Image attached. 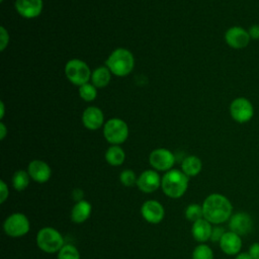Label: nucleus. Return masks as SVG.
<instances>
[{
	"label": "nucleus",
	"instance_id": "obj_35",
	"mask_svg": "<svg viewBox=\"0 0 259 259\" xmlns=\"http://www.w3.org/2000/svg\"><path fill=\"white\" fill-rule=\"evenodd\" d=\"M236 259H252V257L249 255V253H239L236 257Z\"/></svg>",
	"mask_w": 259,
	"mask_h": 259
},
{
	"label": "nucleus",
	"instance_id": "obj_7",
	"mask_svg": "<svg viewBox=\"0 0 259 259\" xmlns=\"http://www.w3.org/2000/svg\"><path fill=\"white\" fill-rule=\"evenodd\" d=\"M230 115L238 123L250 121L255 113L253 103L246 97H237L230 104Z\"/></svg>",
	"mask_w": 259,
	"mask_h": 259
},
{
	"label": "nucleus",
	"instance_id": "obj_18",
	"mask_svg": "<svg viewBox=\"0 0 259 259\" xmlns=\"http://www.w3.org/2000/svg\"><path fill=\"white\" fill-rule=\"evenodd\" d=\"M212 227L208 221H206L204 218L199 219L196 222L193 223L191 228V234L192 237L197 242H206L210 239Z\"/></svg>",
	"mask_w": 259,
	"mask_h": 259
},
{
	"label": "nucleus",
	"instance_id": "obj_16",
	"mask_svg": "<svg viewBox=\"0 0 259 259\" xmlns=\"http://www.w3.org/2000/svg\"><path fill=\"white\" fill-rule=\"evenodd\" d=\"M27 172L34 181L38 183H45L51 178V167L41 160H33L28 164Z\"/></svg>",
	"mask_w": 259,
	"mask_h": 259
},
{
	"label": "nucleus",
	"instance_id": "obj_10",
	"mask_svg": "<svg viewBox=\"0 0 259 259\" xmlns=\"http://www.w3.org/2000/svg\"><path fill=\"white\" fill-rule=\"evenodd\" d=\"M151 166L159 171H169L175 163L173 153L167 149L160 148L151 152L149 156Z\"/></svg>",
	"mask_w": 259,
	"mask_h": 259
},
{
	"label": "nucleus",
	"instance_id": "obj_14",
	"mask_svg": "<svg viewBox=\"0 0 259 259\" xmlns=\"http://www.w3.org/2000/svg\"><path fill=\"white\" fill-rule=\"evenodd\" d=\"M15 9L22 17L34 18L41 13L42 0H15Z\"/></svg>",
	"mask_w": 259,
	"mask_h": 259
},
{
	"label": "nucleus",
	"instance_id": "obj_32",
	"mask_svg": "<svg viewBox=\"0 0 259 259\" xmlns=\"http://www.w3.org/2000/svg\"><path fill=\"white\" fill-rule=\"evenodd\" d=\"M0 191H1V194H0V202L3 203L7 197H8V193H9V190H8V187L6 185V183L1 180L0 181Z\"/></svg>",
	"mask_w": 259,
	"mask_h": 259
},
{
	"label": "nucleus",
	"instance_id": "obj_3",
	"mask_svg": "<svg viewBox=\"0 0 259 259\" xmlns=\"http://www.w3.org/2000/svg\"><path fill=\"white\" fill-rule=\"evenodd\" d=\"M135 66V59L133 54L123 48H118L111 52L106 60V67L111 74L123 77L128 75Z\"/></svg>",
	"mask_w": 259,
	"mask_h": 259
},
{
	"label": "nucleus",
	"instance_id": "obj_8",
	"mask_svg": "<svg viewBox=\"0 0 259 259\" xmlns=\"http://www.w3.org/2000/svg\"><path fill=\"white\" fill-rule=\"evenodd\" d=\"M3 229L6 235L13 238H19L28 233L29 221L25 214L15 212L5 220L3 224Z\"/></svg>",
	"mask_w": 259,
	"mask_h": 259
},
{
	"label": "nucleus",
	"instance_id": "obj_6",
	"mask_svg": "<svg viewBox=\"0 0 259 259\" xmlns=\"http://www.w3.org/2000/svg\"><path fill=\"white\" fill-rule=\"evenodd\" d=\"M103 136L112 145L122 144L128 137V126L120 118H110L103 126Z\"/></svg>",
	"mask_w": 259,
	"mask_h": 259
},
{
	"label": "nucleus",
	"instance_id": "obj_4",
	"mask_svg": "<svg viewBox=\"0 0 259 259\" xmlns=\"http://www.w3.org/2000/svg\"><path fill=\"white\" fill-rule=\"evenodd\" d=\"M36 244L41 251L50 254L59 252L65 245L61 233L51 227H45L37 232Z\"/></svg>",
	"mask_w": 259,
	"mask_h": 259
},
{
	"label": "nucleus",
	"instance_id": "obj_22",
	"mask_svg": "<svg viewBox=\"0 0 259 259\" xmlns=\"http://www.w3.org/2000/svg\"><path fill=\"white\" fill-rule=\"evenodd\" d=\"M124 151L118 145H112L105 153V160L111 166H119L124 162Z\"/></svg>",
	"mask_w": 259,
	"mask_h": 259
},
{
	"label": "nucleus",
	"instance_id": "obj_24",
	"mask_svg": "<svg viewBox=\"0 0 259 259\" xmlns=\"http://www.w3.org/2000/svg\"><path fill=\"white\" fill-rule=\"evenodd\" d=\"M79 96L84 101H93L97 96V90L96 87L93 84L85 83L81 86H79Z\"/></svg>",
	"mask_w": 259,
	"mask_h": 259
},
{
	"label": "nucleus",
	"instance_id": "obj_12",
	"mask_svg": "<svg viewBox=\"0 0 259 259\" xmlns=\"http://www.w3.org/2000/svg\"><path fill=\"white\" fill-rule=\"evenodd\" d=\"M141 212L143 218L150 224H159L165 214L163 205L154 199L145 201L141 207Z\"/></svg>",
	"mask_w": 259,
	"mask_h": 259
},
{
	"label": "nucleus",
	"instance_id": "obj_15",
	"mask_svg": "<svg viewBox=\"0 0 259 259\" xmlns=\"http://www.w3.org/2000/svg\"><path fill=\"white\" fill-rule=\"evenodd\" d=\"M82 121L86 128L94 131L103 125L104 115L100 108L96 106L87 107L82 114Z\"/></svg>",
	"mask_w": 259,
	"mask_h": 259
},
{
	"label": "nucleus",
	"instance_id": "obj_5",
	"mask_svg": "<svg viewBox=\"0 0 259 259\" xmlns=\"http://www.w3.org/2000/svg\"><path fill=\"white\" fill-rule=\"evenodd\" d=\"M91 74L88 65L79 59H72L65 66V75L74 85L81 86L88 83L89 79H91Z\"/></svg>",
	"mask_w": 259,
	"mask_h": 259
},
{
	"label": "nucleus",
	"instance_id": "obj_9",
	"mask_svg": "<svg viewBox=\"0 0 259 259\" xmlns=\"http://www.w3.org/2000/svg\"><path fill=\"white\" fill-rule=\"evenodd\" d=\"M250 40H251V37L249 35L248 29L239 25L231 26L225 32L226 44L230 48L235 50L245 49L246 47H248Z\"/></svg>",
	"mask_w": 259,
	"mask_h": 259
},
{
	"label": "nucleus",
	"instance_id": "obj_13",
	"mask_svg": "<svg viewBox=\"0 0 259 259\" xmlns=\"http://www.w3.org/2000/svg\"><path fill=\"white\" fill-rule=\"evenodd\" d=\"M161 181L162 179L156 171L146 170L139 176L137 185L141 191L151 193L156 191L161 186Z\"/></svg>",
	"mask_w": 259,
	"mask_h": 259
},
{
	"label": "nucleus",
	"instance_id": "obj_34",
	"mask_svg": "<svg viewBox=\"0 0 259 259\" xmlns=\"http://www.w3.org/2000/svg\"><path fill=\"white\" fill-rule=\"evenodd\" d=\"M6 135H7V128H6L5 124L1 121V122H0V139H1V140H4V138L6 137Z\"/></svg>",
	"mask_w": 259,
	"mask_h": 259
},
{
	"label": "nucleus",
	"instance_id": "obj_2",
	"mask_svg": "<svg viewBox=\"0 0 259 259\" xmlns=\"http://www.w3.org/2000/svg\"><path fill=\"white\" fill-rule=\"evenodd\" d=\"M188 180V176L182 170L171 169L162 177V190L171 198H179L187 190Z\"/></svg>",
	"mask_w": 259,
	"mask_h": 259
},
{
	"label": "nucleus",
	"instance_id": "obj_36",
	"mask_svg": "<svg viewBox=\"0 0 259 259\" xmlns=\"http://www.w3.org/2000/svg\"><path fill=\"white\" fill-rule=\"evenodd\" d=\"M0 111H1L0 118H3L4 117V112H5V106H4V102L3 101H1V103H0Z\"/></svg>",
	"mask_w": 259,
	"mask_h": 259
},
{
	"label": "nucleus",
	"instance_id": "obj_19",
	"mask_svg": "<svg viewBox=\"0 0 259 259\" xmlns=\"http://www.w3.org/2000/svg\"><path fill=\"white\" fill-rule=\"evenodd\" d=\"M92 206L87 200L81 199L75 203L71 210V219L76 224H81L87 221L91 214Z\"/></svg>",
	"mask_w": 259,
	"mask_h": 259
},
{
	"label": "nucleus",
	"instance_id": "obj_26",
	"mask_svg": "<svg viewBox=\"0 0 259 259\" xmlns=\"http://www.w3.org/2000/svg\"><path fill=\"white\" fill-rule=\"evenodd\" d=\"M185 217L188 221H191L193 223L199 219H202L203 217L202 206L197 203L189 204L185 209Z\"/></svg>",
	"mask_w": 259,
	"mask_h": 259
},
{
	"label": "nucleus",
	"instance_id": "obj_21",
	"mask_svg": "<svg viewBox=\"0 0 259 259\" xmlns=\"http://www.w3.org/2000/svg\"><path fill=\"white\" fill-rule=\"evenodd\" d=\"M202 168V162L201 160L196 157V156H188L186 157L182 164H181V169L182 171L188 176H196Z\"/></svg>",
	"mask_w": 259,
	"mask_h": 259
},
{
	"label": "nucleus",
	"instance_id": "obj_1",
	"mask_svg": "<svg viewBox=\"0 0 259 259\" xmlns=\"http://www.w3.org/2000/svg\"><path fill=\"white\" fill-rule=\"evenodd\" d=\"M233 206L231 201L220 193L209 194L202 203L203 218L210 224H222L231 218Z\"/></svg>",
	"mask_w": 259,
	"mask_h": 259
},
{
	"label": "nucleus",
	"instance_id": "obj_20",
	"mask_svg": "<svg viewBox=\"0 0 259 259\" xmlns=\"http://www.w3.org/2000/svg\"><path fill=\"white\" fill-rule=\"evenodd\" d=\"M111 78V72L106 66L96 68L91 74L92 84L96 88H103L108 85Z\"/></svg>",
	"mask_w": 259,
	"mask_h": 259
},
{
	"label": "nucleus",
	"instance_id": "obj_27",
	"mask_svg": "<svg viewBox=\"0 0 259 259\" xmlns=\"http://www.w3.org/2000/svg\"><path fill=\"white\" fill-rule=\"evenodd\" d=\"M192 259H213L212 250L207 245L200 244L194 248Z\"/></svg>",
	"mask_w": 259,
	"mask_h": 259
},
{
	"label": "nucleus",
	"instance_id": "obj_28",
	"mask_svg": "<svg viewBox=\"0 0 259 259\" xmlns=\"http://www.w3.org/2000/svg\"><path fill=\"white\" fill-rule=\"evenodd\" d=\"M119 180L120 182L126 186V187H131V186H134L135 184H137V181H138V178L135 174V172L133 170H130V169H125L123 170L120 175H119Z\"/></svg>",
	"mask_w": 259,
	"mask_h": 259
},
{
	"label": "nucleus",
	"instance_id": "obj_17",
	"mask_svg": "<svg viewBox=\"0 0 259 259\" xmlns=\"http://www.w3.org/2000/svg\"><path fill=\"white\" fill-rule=\"evenodd\" d=\"M219 243L222 251L227 255H236L242 248L241 236L232 231L226 232Z\"/></svg>",
	"mask_w": 259,
	"mask_h": 259
},
{
	"label": "nucleus",
	"instance_id": "obj_29",
	"mask_svg": "<svg viewBox=\"0 0 259 259\" xmlns=\"http://www.w3.org/2000/svg\"><path fill=\"white\" fill-rule=\"evenodd\" d=\"M9 42V34L4 26L0 27V51H4Z\"/></svg>",
	"mask_w": 259,
	"mask_h": 259
},
{
	"label": "nucleus",
	"instance_id": "obj_31",
	"mask_svg": "<svg viewBox=\"0 0 259 259\" xmlns=\"http://www.w3.org/2000/svg\"><path fill=\"white\" fill-rule=\"evenodd\" d=\"M249 35L251 40H258L259 39V23H254L248 28Z\"/></svg>",
	"mask_w": 259,
	"mask_h": 259
},
{
	"label": "nucleus",
	"instance_id": "obj_23",
	"mask_svg": "<svg viewBox=\"0 0 259 259\" xmlns=\"http://www.w3.org/2000/svg\"><path fill=\"white\" fill-rule=\"evenodd\" d=\"M29 174L24 170H17L12 177V185L17 191L24 190L29 184Z\"/></svg>",
	"mask_w": 259,
	"mask_h": 259
},
{
	"label": "nucleus",
	"instance_id": "obj_33",
	"mask_svg": "<svg viewBox=\"0 0 259 259\" xmlns=\"http://www.w3.org/2000/svg\"><path fill=\"white\" fill-rule=\"evenodd\" d=\"M249 255L252 259H259V243H254L249 248Z\"/></svg>",
	"mask_w": 259,
	"mask_h": 259
},
{
	"label": "nucleus",
	"instance_id": "obj_30",
	"mask_svg": "<svg viewBox=\"0 0 259 259\" xmlns=\"http://www.w3.org/2000/svg\"><path fill=\"white\" fill-rule=\"evenodd\" d=\"M225 229L222 228V227H214L212 228V231H211V235H210V241L212 242H220V240L222 239L223 235L225 234Z\"/></svg>",
	"mask_w": 259,
	"mask_h": 259
},
{
	"label": "nucleus",
	"instance_id": "obj_11",
	"mask_svg": "<svg viewBox=\"0 0 259 259\" xmlns=\"http://www.w3.org/2000/svg\"><path fill=\"white\" fill-rule=\"evenodd\" d=\"M230 230L239 236H245L251 233L253 229V221L250 214L246 212H237L230 218Z\"/></svg>",
	"mask_w": 259,
	"mask_h": 259
},
{
	"label": "nucleus",
	"instance_id": "obj_37",
	"mask_svg": "<svg viewBox=\"0 0 259 259\" xmlns=\"http://www.w3.org/2000/svg\"><path fill=\"white\" fill-rule=\"evenodd\" d=\"M0 1H1V2H3V1H4V0H0Z\"/></svg>",
	"mask_w": 259,
	"mask_h": 259
},
{
	"label": "nucleus",
	"instance_id": "obj_25",
	"mask_svg": "<svg viewBox=\"0 0 259 259\" xmlns=\"http://www.w3.org/2000/svg\"><path fill=\"white\" fill-rule=\"evenodd\" d=\"M58 259H80V253L75 246L66 244L59 251Z\"/></svg>",
	"mask_w": 259,
	"mask_h": 259
}]
</instances>
